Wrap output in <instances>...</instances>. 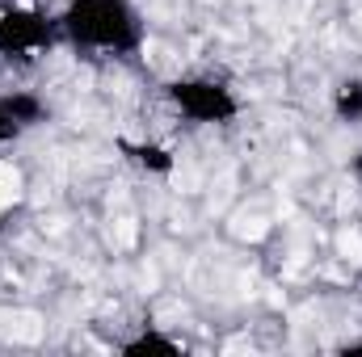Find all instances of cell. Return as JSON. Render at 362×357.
<instances>
[{
	"label": "cell",
	"mask_w": 362,
	"mask_h": 357,
	"mask_svg": "<svg viewBox=\"0 0 362 357\" xmlns=\"http://www.w3.org/2000/svg\"><path fill=\"white\" fill-rule=\"evenodd\" d=\"M59 34L76 51L135 55L144 47V17L135 0H68L59 13Z\"/></svg>",
	"instance_id": "obj_1"
},
{
	"label": "cell",
	"mask_w": 362,
	"mask_h": 357,
	"mask_svg": "<svg viewBox=\"0 0 362 357\" xmlns=\"http://www.w3.org/2000/svg\"><path fill=\"white\" fill-rule=\"evenodd\" d=\"M165 97L173 101L185 122L194 126H228L240 118V97L232 92V85L215 80V76H181L165 85Z\"/></svg>",
	"instance_id": "obj_2"
},
{
	"label": "cell",
	"mask_w": 362,
	"mask_h": 357,
	"mask_svg": "<svg viewBox=\"0 0 362 357\" xmlns=\"http://www.w3.org/2000/svg\"><path fill=\"white\" fill-rule=\"evenodd\" d=\"M59 38V17H47L42 8L13 4L0 13V55L4 59H34Z\"/></svg>",
	"instance_id": "obj_3"
},
{
	"label": "cell",
	"mask_w": 362,
	"mask_h": 357,
	"mask_svg": "<svg viewBox=\"0 0 362 357\" xmlns=\"http://www.w3.org/2000/svg\"><path fill=\"white\" fill-rule=\"evenodd\" d=\"M42 114H47L42 97H34V92H4L0 97V143L21 139L30 126L42 122Z\"/></svg>",
	"instance_id": "obj_4"
},
{
	"label": "cell",
	"mask_w": 362,
	"mask_h": 357,
	"mask_svg": "<svg viewBox=\"0 0 362 357\" xmlns=\"http://www.w3.org/2000/svg\"><path fill=\"white\" fill-rule=\"evenodd\" d=\"M118 152H122L135 169H144V173H152V177L173 173V152L160 147V143H131V139H118Z\"/></svg>",
	"instance_id": "obj_5"
},
{
	"label": "cell",
	"mask_w": 362,
	"mask_h": 357,
	"mask_svg": "<svg viewBox=\"0 0 362 357\" xmlns=\"http://www.w3.org/2000/svg\"><path fill=\"white\" fill-rule=\"evenodd\" d=\"M118 353L122 357H181V341L165 337V332H156V328H144L139 337L122 341Z\"/></svg>",
	"instance_id": "obj_6"
},
{
	"label": "cell",
	"mask_w": 362,
	"mask_h": 357,
	"mask_svg": "<svg viewBox=\"0 0 362 357\" xmlns=\"http://www.w3.org/2000/svg\"><path fill=\"white\" fill-rule=\"evenodd\" d=\"M333 114L337 122H362V76H350L333 89Z\"/></svg>",
	"instance_id": "obj_7"
},
{
	"label": "cell",
	"mask_w": 362,
	"mask_h": 357,
	"mask_svg": "<svg viewBox=\"0 0 362 357\" xmlns=\"http://www.w3.org/2000/svg\"><path fill=\"white\" fill-rule=\"evenodd\" d=\"M350 169H354V177H362V152L354 156V164H350Z\"/></svg>",
	"instance_id": "obj_8"
},
{
	"label": "cell",
	"mask_w": 362,
	"mask_h": 357,
	"mask_svg": "<svg viewBox=\"0 0 362 357\" xmlns=\"http://www.w3.org/2000/svg\"><path fill=\"white\" fill-rule=\"evenodd\" d=\"M341 353H362V341H354V345H346Z\"/></svg>",
	"instance_id": "obj_9"
}]
</instances>
